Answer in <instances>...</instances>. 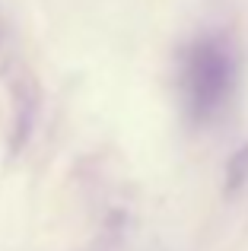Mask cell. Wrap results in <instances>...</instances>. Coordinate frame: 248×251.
I'll return each mask as SVG.
<instances>
[{
    "label": "cell",
    "mask_w": 248,
    "mask_h": 251,
    "mask_svg": "<svg viewBox=\"0 0 248 251\" xmlns=\"http://www.w3.org/2000/svg\"><path fill=\"white\" fill-rule=\"evenodd\" d=\"M181 92L194 121H210L236 92V54L226 38H198L181 54Z\"/></svg>",
    "instance_id": "1"
}]
</instances>
